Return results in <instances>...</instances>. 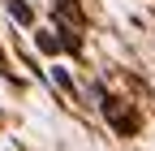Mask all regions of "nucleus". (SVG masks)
Here are the masks:
<instances>
[{
	"label": "nucleus",
	"mask_w": 155,
	"mask_h": 151,
	"mask_svg": "<svg viewBox=\"0 0 155 151\" xmlns=\"http://www.w3.org/2000/svg\"><path fill=\"white\" fill-rule=\"evenodd\" d=\"M9 13L17 17V22H30V9L22 5V0H9Z\"/></svg>",
	"instance_id": "nucleus-1"
}]
</instances>
